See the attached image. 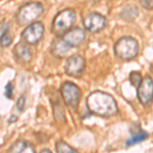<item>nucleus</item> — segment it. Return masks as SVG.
<instances>
[{"instance_id": "nucleus-20", "label": "nucleus", "mask_w": 153, "mask_h": 153, "mask_svg": "<svg viewBox=\"0 0 153 153\" xmlns=\"http://www.w3.org/2000/svg\"><path fill=\"white\" fill-rule=\"evenodd\" d=\"M4 95L7 99H12L13 97V87H12V84L9 82L5 85V88H4Z\"/></svg>"}, {"instance_id": "nucleus-21", "label": "nucleus", "mask_w": 153, "mask_h": 153, "mask_svg": "<svg viewBox=\"0 0 153 153\" xmlns=\"http://www.w3.org/2000/svg\"><path fill=\"white\" fill-rule=\"evenodd\" d=\"M25 104H26V98L25 96H19L18 101H16V108L19 109V111L23 112L25 109Z\"/></svg>"}, {"instance_id": "nucleus-2", "label": "nucleus", "mask_w": 153, "mask_h": 153, "mask_svg": "<svg viewBox=\"0 0 153 153\" xmlns=\"http://www.w3.org/2000/svg\"><path fill=\"white\" fill-rule=\"evenodd\" d=\"M114 54L122 60H132L139 53V43L130 36L122 37L114 43Z\"/></svg>"}, {"instance_id": "nucleus-3", "label": "nucleus", "mask_w": 153, "mask_h": 153, "mask_svg": "<svg viewBox=\"0 0 153 153\" xmlns=\"http://www.w3.org/2000/svg\"><path fill=\"white\" fill-rule=\"evenodd\" d=\"M76 11L71 8H65L59 11L54 16L52 25H51V32L56 37L60 38L65 32H68L71 28H73L76 23Z\"/></svg>"}, {"instance_id": "nucleus-5", "label": "nucleus", "mask_w": 153, "mask_h": 153, "mask_svg": "<svg viewBox=\"0 0 153 153\" xmlns=\"http://www.w3.org/2000/svg\"><path fill=\"white\" fill-rule=\"evenodd\" d=\"M60 94L65 104L74 111H76L82 98V91L79 86L73 82H65L60 87Z\"/></svg>"}, {"instance_id": "nucleus-7", "label": "nucleus", "mask_w": 153, "mask_h": 153, "mask_svg": "<svg viewBox=\"0 0 153 153\" xmlns=\"http://www.w3.org/2000/svg\"><path fill=\"white\" fill-rule=\"evenodd\" d=\"M86 68V59L81 54H73L66 58L65 71L73 78H81Z\"/></svg>"}, {"instance_id": "nucleus-11", "label": "nucleus", "mask_w": 153, "mask_h": 153, "mask_svg": "<svg viewBox=\"0 0 153 153\" xmlns=\"http://www.w3.org/2000/svg\"><path fill=\"white\" fill-rule=\"evenodd\" d=\"M13 54L16 60L23 63H28L33 58V52L26 42H19L16 44L13 48Z\"/></svg>"}, {"instance_id": "nucleus-1", "label": "nucleus", "mask_w": 153, "mask_h": 153, "mask_svg": "<svg viewBox=\"0 0 153 153\" xmlns=\"http://www.w3.org/2000/svg\"><path fill=\"white\" fill-rule=\"evenodd\" d=\"M86 105L89 112L100 117H111L118 112L117 103L110 94L103 91H94L88 95Z\"/></svg>"}, {"instance_id": "nucleus-18", "label": "nucleus", "mask_w": 153, "mask_h": 153, "mask_svg": "<svg viewBox=\"0 0 153 153\" xmlns=\"http://www.w3.org/2000/svg\"><path fill=\"white\" fill-rule=\"evenodd\" d=\"M12 40H13L12 36L10 35L9 31H7L0 36V45H1L2 47H8L12 43Z\"/></svg>"}, {"instance_id": "nucleus-4", "label": "nucleus", "mask_w": 153, "mask_h": 153, "mask_svg": "<svg viewBox=\"0 0 153 153\" xmlns=\"http://www.w3.org/2000/svg\"><path fill=\"white\" fill-rule=\"evenodd\" d=\"M43 11V5L40 2H29L18 10L16 22L19 25H29L36 22V19L42 16Z\"/></svg>"}, {"instance_id": "nucleus-15", "label": "nucleus", "mask_w": 153, "mask_h": 153, "mask_svg": "<svg viewBox=\"0 0 153 153\" xmlns=\"http://www.w3.org/2000/svg\"><path fill=\"white\" fill-rule=\"evenodd\" d=\"M147 137H148V134L146 132H141V131H140V132L133 135L130 139H128L127 142H126V145H127L128 147H130V146H132V145L138 144V143L146 140Z\"/></svg>"}, {"instance_id": "nucleus-24", "label": "nucleus", "mask_w": 153, "mask_h": 153, "mask_svg": "<svg viewBox=\"0 0 153 153\" xmlns=\"http://www.w3.org/2000/svg\"><path fill=\"white\" fill-rule=\"evenodd\" d=\"M41 152H42V153H43V152L49 153V152H51V150H50V149H42V150H41Z\"/></svg>"}, {"instance_id": "nucleus-17", "label": "nucleus", "mask_w": 153, "mask_h": 153, "mask_svg": "<svg viewBox=\"0 0 153 153\" xmlns=\"http://www.w3.org/2000/svg\"><path fill=\"white\" fill-rule=\"evenodd\" d=\"M129 79H130L131 84H132L135 88H137L138 86H139V84L141 83L143 76L141 75V73H139V71H132V73H130Z\"/></svg>"}, {"instance_id": "nucleus-12", "label": "nucleus", "mask_w": 153, "mask_h": 153, "mask_svg": "<svg viewBox=\"0 0 153 153\" xmlns=\"http://www.w3.org/2000/svg\"><path fill=\"white\" fill-rule=\"evenodd\" d=\"M71 47L63 42L62 39H56L51 45V53L58 58H63L70 52Z\"/></svg>"}, {"instance_id": "nucleus-13", "label": "nucleus", "mask_w": 153, "mask_h": 153, "mask_svg": "<svg viewBox=\"0 0 153 153\" xmlns=\"http://www.w3.org/2000/svg\"><path fill=\"white\" fill-rule=\"evenodd\" d=\"M36 151V148L32 143H30L29 141L26 140H18L12 144V146L9 148V152H13V153H33Z\"/></svg>"}, {"instance_id": "nucleus-10", "label": "nucleus", "mask_w": 153, "mask_h": 153, "mask_svg": "<svg viewBox=\"0 0 153 153\" xmlns=\"http://www.w3.org/2000/svg\"><path fill=\"white\" fill-rule=\"evenodd\" d=\"M85 37L86 34L83 29L79 28V27H74V28H71L68 32H65L60 38L71 48H76L83 43L85 40Z\"/></svg>"}, {"instance_id": "nucleus-16", "label": "nucleus", "mask_w": 153, "mask_h": 153, "mask_svg": "<svg viewBox=\"0 0 153 153\" xmlns=\"http://www.w3.org/2000/svg\"><path fill=\"white\" fill-rule=\"evenodd\" d=\"M55 150L56 152L59 153H76V150L75 148H73L71 145H68V143L62 141V140L56 142Z\"/></svg>"}, {"instance_id": "nucleus-6", "label": "nucleus", "mask_w": 153, "mask_h": 153, "mask_svg": "<svg viewBox=\"0 0 153 153\" xmlns=\"http://www.w3.org/2000/svg\"><path fill=\"white\" fill-rule=\"evenodd\" d=\"M44 25L40 22H33L22 32V39L29 45H36L42 40L44 35Z\"/></svg>"}, {"instance_id": "nucleus-9", "label": "nucleus", "mask_w": 153, "mask_h": 153, "mask_svg": "<svg viewBox=\"0 0 153 153\" xmlns=\"http://www.w3.org/2000/svg\"><path fill=\"white\" fill-rule=\"evenodd\" d=\"M84 28L91 33H98L107 26V19L99 12H90L83 19Z\"/></svg>"}, {"instance_id": "nucleus-19", "label": "nucleus", "mask_w": 153, "mask_h": 153, "mask_svg": "<svg viewBox=\"0 0 153 153\" xmlns=\"http://www.w3.org/2000/svg\"><path fill=\"white\" fill-rule=\"evenodd\" d=\"M53 109H54V115L59 113V117L60 120L62 123H65V112H63V108L61 107L60 104H57V102H55V104L53 105Z\"/></svg>"}, {"instance_id": "nucleus-8", "label": "nucleus", "mask_w": 153, "mask_h": 153, "mask_svg": "<svg viewBox=\"0 0 153 153\" xmlns=\"http://www.w3.org/2000/svg\"><path fill=\"white\" fill-rule=\"evenodd\" d=\"M136 89L139 102L145 107L151 105L153 98V81L151 76H146L144 79H142L141 83Z\"/></svg>"}, {"instance_id": "nucleus-14", "label": "nucleus", "mask_w": 153, "mask_h": 153, "mask_svg": "<svg viewBox=\"0 0 153 153\" xmlns=\"http://www.w3.org/2000/svg\"><path fill=\"white\" fill-rule=\"evenodd\" d=\"M138 13H139V10L136 6L133 5H129L126 6L122 11H120V18L122 19H124L126 22H133L134 19L138 16Z\"/></svg>"}, {"instance_id": "nucleus-23", "label": "nucleus", "mask_w": 153, "mask_h": 153, "mask_svg": "<svg viewBox=\"0 0 153 153\" xmlns=\"http://www.w3.org/2000/svg\"><path fill=\"white\" fill-rule=\"evenodd\" d=\"M18 120H19V117H16V115H11V117H9V120H8V124H12V123H16Z\"/></svg>"}, {"instance_id": "nucleus-22", "label": "nucleus", "mask_w": 153, "mask_h": 153, "mask_svg": "<svg viewBox=\"0 0 153 153\" xmlns=\"http://www.w3.org/2000/svg\"><path fill=\"white\" fill-rule=\"evenodd\" d=\"M139 2L143 8L147 10H151L153 8V0H139Z\"/></svg>"}]
</instances>
